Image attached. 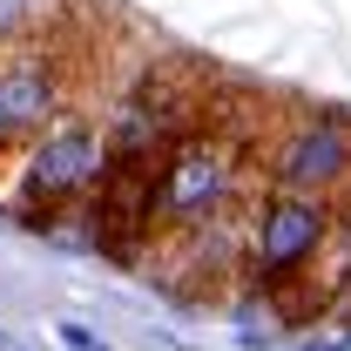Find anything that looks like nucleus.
<instances>
[{
  "label": "nucleus",
  "mask_w": 351,
  "mask_h": 351,
  "mask_svg": "<svg viewBox=\"0 0 351 351\" xmlns=\"http://www.w3.org/2000/svg\"><path fill=\"white\" fill-rule=\"evenodd\" d=\"M47 14H54V0H0V47L27 41V34H41Z\"/></svg>",
  "instance_id": "6"
},
{
  "label": "nucleus",
  "mask_w": 351,
  "mask_h": 351,
  "mask_svg": "<svg viewBox=\"0 0 351 351\" xmlns=\"http://www.w3.org/2000/svg\"><path fill=\"white\" fill-rule=\"evenodd\" d=\"M61 101H68V82H61L54 54H41V47H7L0 54V115H7L14 142L61 122Z\"/></svg>",
  "instance_id": "5"
},
{
  "label": "nucleus",
  "mask_w": 351,
  "mask_h": 351,
  "mask_svg": "<svg viewBox=\"0 0 351 351\" xmlns=\"http://www.w3.org/2000/svg\"><path fill=\"white\" fill-rule=\"evenodd\" d=\"M331 196H298V189H263L257 203L243 210L237 230V270L263 284V291H284L298 284L311 263L331 257Z\"/></svg>",
  "instance_id": "2"
},
{
  "label": "nucleus",
  "mask_w": 351,
  "mask_h": 351,
  "mask_svg": "<svg viewBox=\"0 0 351 351\" xmlns=\"http://www.w3.org/2000/svg\"><path fill=\"white\" fill-rule=\"evenodd\" d=\"M351 182V129L338 115H304L270 142V189L298 196H331Z\"/></svg>",
  "instance_id": "4"
},
{
  "label": "nucleus",
  "mask_w": 351,
  "mask_h": 351,
  "mask_svg": "<svg viewBox=\"0 0 351 351\" xmlns=\"http://www.w3.org/2000/svg\"><path fill=\"white\" fill-rule=\"evenodd\" d=\"M7 142H14V135H7V115H0V149H7Z\"/></svg>",
  "instance_id": "7"
},
{
  "label": "nucleus",
  "mask_w": 351,
  "mask_h": 351,
  "mask_svg": "<svg viewBox=\"0 0 351 351\" xmlns=\"http://www.w3.org/2000/svg\"><path fill=\"white\" fill-rule=\"evenodd\" d=\"M237 203H243V156L230 129H182L142 182V230L196 237L210 223H230Z\"/></svg>",
  "instance_id": "1"
},
{
  "label": "nucleus",
  "mask_w": 351,
  "mask_h": 351,
  "mask_svg": "<svg viewBox=\"0 0 351 351\" xmlns=\"http://www.w3.org/2000/svg\"><path fill=\"white\" fill-rule=\"evenodd\" d=\"M115 176V156H108V135L82 122V115H61L47 122L41 135H27V156H21V189H27V217H47V210H75V203H95Z\"/></svg>",
  "instance_id": "3"
}]
</instances>
